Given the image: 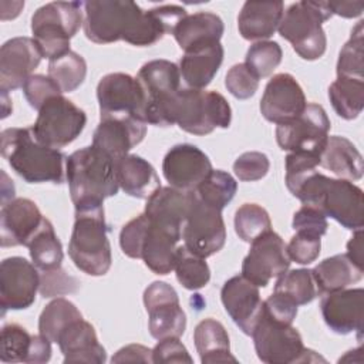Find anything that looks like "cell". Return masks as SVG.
I'll use <instances>...</instances> for the list:
<instances>
[{
  "label": "cell",
  "mask_w": 364,
  "mask_h": 364,
  "mask_svg": "<svg viewBox=\"0 0 364 364\" xmlns=\"http://www.w3.org/2000/svg\"><path fill=\"white\" fill-rule=\"evenodd\" d=\"M176 4L142 10L128 0H91L84 3V34L97 44L124 40L136 47L152 46L186 16Z\"/></svg>",
  "instance_id": "cell-1"
},
{
  "label": "cell",
  "mask_w": 364,
  "mask_h": 364,
  "mask_svg": "<svg viewBox=\"0 0 364 364\" xmlns=\"http://www.w3.org/2000/svg\"><path fill=\"white\" fill-rule=\"evenodd\" d=\"M1 155L28 183H61L64 181V159L67 158L58 149L37 141L31 127L4 129Z\"/></svg>",
  "instance_id": "cell-2"
},
{
  "label": "cell",
  "mask_w": 364,
  "mask_h": 364,
  "mask_svg": "<svg viewBox=\"0 0 364 364\" xmlns=\"http://www.w3.org/2000/svg\"><path fill=\"white\" fill-rule=\"evenodd\" d=\"M303 205L321 210L350 230L363 229V189L351 181L311 173L294 195Z\"/></svg>",
  "instance_id": "cell-3"
},
{
  "label": "cell",
  "mask_w": 364,
  "mask_h": 364,
  "mask_svg": "<svg viewBox=\"0 0 364 364\" xmlns=\"http://www.w3.org/2000/svg\"><path fill=\"white\" fill-rule=\"evenodd\" d=\"M65 178L74 208L102 203L119 189L115 162L92 145L73 152L65 159Z\"/></svg>",
  "instance_id": "cell-4"
},
{
  "label": "cell",
  "mask_w": 364,
  "mask_h": 364,
  "mask_svg": "<svg viewBox=\"0 0 364 364\" xmlns=\"http://www.w3.org/2000/svg\"><path fill=\"white\" fill-rule=\"evenodd\" d=\"M107 232L102 203L75 208L68 255L81 272L90 276H104L109 270L112 257Z\"/></svg>",
  "instance_id": "cell-5"
},
{
  "label": "cell",
  "mask_w": 364,
  "mask_h": 364,
  "mask_svg": "<svg viewBox=\"0 0 364 364\" xmlns=\"http://www.w3.org/2000/svg\"><path fill=\"white\" fill-rule=\"evenodd\" d=\"M166 124H178L193 135H206L216 128H228L232 109L226 98L216 91L182 88L171 98L165 109Z\"/></svg>",
  "instance_id": "cell-6"
},
{
  "label": "cell",
  "mask_w": 364,
  "mask_h": 364,
  "mask_svg": "<svg viewBox=\"0 0 364 364\" xmlns=\"http://www.w3.org/2000/svg\"><path fill=\"white\" fill-rule=\"evenodd\" d=\"M333 16L327 1H297L289 6L279 23V34L303 60L320 58L327 47L323 23Z\"/></svg>",
  "instance_id": "cell-7"
},
{
  "label": "cell",
  "mask_w": 364,
  "mask_h": 364,
  "mask_svg": "<svg viewBox=\"0 0 364 364\" xmlns=\"http://www.w3.org/2000/svg\"><path fill=\"white\" fill-rule=\"evenodd\" d=\"M82 4L81 1H51L34 11L31 33L43 58L50 61L70 51V40L84 23Z\"/></svg>",
  "instance_id": "cell-8"
},
{
  "label": "cell",
  "mask_w": 364,
  "mask_h": 364,
  "mask_svg": "<svg viewBox=\"0 0 364 364\" xmlns=\"http://www.w3.org/2000/svg\"><path fill=\"white\" fill-rule=\"evenodd\" d=\"M255 350L260 361L266 364H291L314 361L310 355L316 354L303 344L297 328L269 318L264 313L256 324L253 333Z\"/></svg>",
  "instance_id": "cell-9"
},
{
  "label": "cell",
  "mask_w": 364,
  "mask_h": 364,
  "mask_svg": "<svg viewBox=\"0 0 364 364\" xmlns=\"http://www.w3.org/2000/svg\"><path fill=\"white\" fill-rule=\"evenodd\" d=\"M85 112L63 95L50 98L40 109L34 125V136L51 148H63L71 144L84 129Z\"/></svg>",
  "instance_id": "cell-10"
},
{
  "label": "cell",
  "mask_w": 364,
  "mask_h": 364,
  "mask_svg": "<svg viewBox=\"0 0 364 364\" xmlns=\"http://www.w3.org/2000/svg\"><path fill=\"white\" fill-rule=\"evenodd\" d=\"M189 193V209L182 226L183 246L206 259L219 252L226 242L222 210L202 202L193 191Z\"/></svg>",
  "instance_id": "cell-11"
},
{
  "label": "cell",
  "mask_w": 364,
  "mask_h": 364,
  "mask_svg": "<svg viewBox=\"0 0 364 364\" xmlns=\"http://www.w3.org/2000/svg\"><path fill=\"white\" fill-rule=\"evenodd\" d=\"M330 125L321 105L307 104L299 117L276 127V141L283 151L320 155L327 142Z\"/></svg>",
  "instance_id": "cell-12"
},
{
  "label": "cell",
  "mask_w": 364,
  "mask_h": 364,
  "mask_svg": "<svg viewBox=\"0 0 364 364\" xmlns=\"http://www.w3.org/2000/svg\"><path fill=\"white\" fill-rule=\"evenodd\" d=\"M100 118H139L145 121L146 98L136 80L125 73L104 75L97 85Z\"/></svg>",
  "instance_id": "cell-13"
},
{
  "label": "cell",
  "mask_w": 364,
  "mask_h": 364,
  "mask_svg": "<svg viewBox=\"0 0 364 364\" xmlns=\"http://www.w3.org/2000/svg\"><path fill=\"white\" fill-rule=\"evenodd\" d=\"M136 80L146 98L145 122L166 127L165 107L181 90L179 67L168 60H152L139 68Z\"/></svg>",
  "instance_id": "cell-14"
},
{
  "label": "cell",
  "mask_w": 364,
  "mask_h": 364,
  "mask_svg": "<svg viewBox=\"0 0 364 364\" xmlns=\"http://www.w3.org/2000/svg\"><path fill=\"white\" fill-rule=\"evenodd\" d=\"M144 306L149 316V333L156 340L181 337L186 328V314L178 293L165 282H154L144 291Z\"/></svg>",
  "instance_id": "cell-15"
},
{
  "label": "cell",
  "mask_w": 364,
  "mask_h": 364,
  "mask_svg": "<svg viewBox=\"0 0 364 364\" xmlns=\"http://www.w3.org/2000/svg\"><path fill=\"white\" fill-rule=\"evenodd\" d=\"M289 266L286 243L276 232L269 230L250 243L242 263V276L257 287H266L272 279L287 272Z\"/></svg>",
  "instance_id": "cell-16"
},
{
  "label": "cell",
  "mask_w": 364,
  "mask_h": 364,
  "mask_svg": "<svg viewBox=\"0 0 364 364\" xmlns=\"http://www.w3.org/2000/svg\"><path fill=\"white\" fill-rule=\"evenodd\" d=\"M40 274L34 263L24 257H7L0 264V304L7 310H23L36 300Z\"/></svg>",
  "instance_id": "cell-17"
},
{
  "label": "cell",
  "mask_w": 364,
  "mask_h": 364,
  "mask_svg": "<svg viewBox=\"0 0 364 364\" xmlns=\"http://www.w3.org/2000/svg\"><path fill=\"white\" fill-rule=\"evenodd\" d=\"M208 155L192 144L172 146L162 162V172L169 185L183 192L195 191L212 172Z\"/></svg>",
  "instance_id": "cell-18"
},
{
  "label": "cell",
  "mask_w": 364,
  "mask_h": 364,
  "mask_svg": "<svg viewBox=\"0 0 364 364\" xmlns=\"http://www.w3.org/2000/svg\"><path fill=\"white\" fill-rule=\"evenodd\" d=\"M43 54L30 37H14L0 48V90L9 92L24 85L38 67Z\"/></svg>",
  "instance_id": "cell-19"
},
{
  "label": "cell",
  "mask_w": 364,
  "mask_h": 364,
  "mask_svg": "<svg viewBox=\"0 0 364 364\" xmlns=\"http://www.w3.org/2000/svg\"><path fill=\"white\" fill-rule=\"evenodd\" d=\"M306 105L304 92L296 78L291 74L280 73L266 84L260 100V112L267 121L279 125L299 117Z\"/></svg>",
  "instance_id": "cell-20"
},
{
  "label": "cell",
  "mask_w": 364,
  "mask_h": 364,
  "mask_svg": "<svg viewBox=\"0 0 364 364\" xmlns=\"http://www.w3.org/2000/svg\"><path fill=\"white\" fill-rule=\"evenodd\" d=\"M220 300L233 323L246 336H252L263 314V300L259 287L242 274H237L225 282L220 290Z\"/></svg>",
  "instance_id": "cell-21"
},
{
  "label": "cell",
  "mask_w": 364,
  "mask_h": 364,
  "mask_svg": "<svg viewBox=\"0 0 364 364\" xmlns=\"http://www.w3.org/2000/svg\"><path fill=\"white\" fill-rule=\"evenodd\" d=\"M327 327L337 334L357 333L361 337L364 327V290L343 289L326 293L320 303Z\"/></svg>",
  "instance_id": "cell-22"
},
{
  "label": "cell",
  "mask_w": 364,
  "mask_h": 364,
  "mask_svg": "<svg viewBox=\"0 0 364 364\" xmlns=\"http://www.w3.org/2000/svg\"><path fill=\"white\" fill-rule=\"evenodd\" d=\"M146 125L139 118H101L94 131L92 146L117 164L144 139Z\"/></svg>",
  "instance_id": "cell-23"
},
{
  "label": "cell",
  "mask_w": 364,
  "mask_h": 364,
  "mask_svg": "<svg viewBox=\"0 0 364 364\" xmlns=\"http://www.w3.org/2000/svg\"><path fill=\"white\" fill-rule=\"evenodd\" d=\"M43 218L31 199L16 198L3 203L0 212L1 246H27Z\"/></svg>",
  "instance_id": "cell-24"
},
{
  "label": "cell",
  "mask_w": 364,
  "mask_h": 364,
  "mask_svg": "<svg viewBox=\"0 0 364 364\" xmlns=\"http://www.w3.org/2000/svg\"><path fill=\"white\" fill-rule=\"evenodd\" d=\"M191 193L172 186L158 188L145 205L149 222L182 237V226L188 215Z\"/></svg>",
  "instance_id": "cell-25"
},
{
  "label": "cell",
  "mask_w": 364,
  "mask_h": 364,
  "mask_svg": "<svg viewBox=\"0 0 364 364\" xmlns=\"http://www.w3.org/2000/svg\"><path fill=\"white\" fill-rule=\"evenodd\" d=\"M57 344L64 355V363L101 364L107 360L105 348L98 343L95 328L84 318L71 323L60 334Z\"/></svg>",
  "instance_id": "cell-26"
},
{
  "label": "cell",
  "mask_w": 364,
  "mask_h": 364,
  "mask_svg": "<svg viewBox=\"0 0 364 364\" xmlns=\"http://www.w3.org/2000/svg\"><path fill=\"white\" fill-rule=\"evenodd\" d=\"M223 54L225 51L220 41L198 46L185 51L179 61L181 78L189 88L203 90L219 71Z\"/></svg>",
  "instance_id": "cell-27"
},
{
  "label": "cell",
  "mask_w": 364,
  "mask_h": 364,
  "mask_svg": "<svg viewBox=\"0 0 364 364\" xmlns=\"http://www.w3.org/2000/svg\"><path fill=\"white\" fill-rule=\"evenodd\" d=\"M284 6L282 1H246L237 17L240 36L249 41H264L279 27Z\"/></svg>",
  "instance_id": "cell-28"
},
{
  "label": "cell",
  "mask_w": 364,
  "mask_h": 364,
  "mask_svg": "<svg viewBox=\"0 0 364 364\" xmlns=\"http://www.w3.org/2000/svg\"><path fill=\"white\" fill-rule=\"evenodd\" d=\"M119 188L129 196L148 199L158 188L159 178L154 166L138 155H127L115 164Z\"/></svg>",
  "instance_id": "cell-29"
},
{
  "label": "cell",
  "mask_w": 364,
  "mask_h": 364,
  "mask_svg": "<svg viewBox=\"0 0 364 364\" xmlns=\"http://www.w3.org/2000/svg\"><path fill=\"white\" fill-rule=\"evenodd\" d=\"M225 31L223 21L219 16L209 11H199L185 16L173 28L172 34L183 51L193 47L218 43Z\"/></svg>",
  "instance_id": "cell-30"
},
{
  "label": "cell",
  "mask_w": 364,
  "mask_h": 364,
  "mask_svg": "<svg viewBox=\"0 0 364 364\" xmlns=\"http://www.w3.org/2000/svg\"><path fill=\"white\" fill-rule=\"evenodd\" d=\"M320 166L328 169L336 176L347 181H358L363 178V156L355 145L340 135L327 138L320 152Z\"/></svg>",
  "instance_id": "cell-31"
},
{
  "label": "cell",
  "mask_w": 364,
  "mask_h": 364,
  "mask_svg": "<svg viewBox=\"0 0 364 364\" xmlns=\"http://www.w3.org/2000/svg\"><path fill=\"white\" fill-rule=\"evenodd\" d=\"M149 220V219H148ZM182 237L149 222L145 233L141 259L156 274H168L173 270L178 242Z\"/></svg>",
  "instance_id": "cell-32"
},
{
  "label": "cell",
  "mask_w": 364,
  "mask_h": 364,
  "mask_svg": "<svg viewBox=\"0 0 364 364\" xmlns=\"http://www.w3.org/2000/svg\"><path fill=\"white\" fill-rule=\"evenodd\" d=\"M193 341L203 364L237 363V358L230 353L226 328L215 318H205L198 323L193 331Z\"/></svg>",
  "instance_id": "cell-33"
},
{
  "label": "cell",
  "mask_w": 364,
  "mask_h": 364,
  "mask_svg": "<svg viewBox=\"0 0 364 364\" xmlns=\"http://www.w3.org/2000/svg\"><path fill=\"white\" fill-rule=\"evenodd\" d=\"M318 294L347 289L363 277V269L355 266L347 255H334L311 269Z\"/></svg>",
  "instance_id": "cell-34"
},
{
  "label": "cell",
  "mask_w": 364,
  "mask_h": 364,
  "mask_svg": "<svg viewBox=\"0 0 364 364\" xmlns=\"http://www.w3.org/2000/svg\"><path fill=\"white\" fill-rule=\"evenodd\" d=\"M28 252L33 263L40 270H51L61 267L63 262V246L54 232L53 223L43 218L38 229L30 239Z\"/></svg>",
  "instance_id": "cell-35"
},
{
  "label": "cell",
  "mask_w": 364,
  "mask_h": 364,
  "mask_svg": "<svg viewBox=\"0 0 364 364\" xmlns=\"http://www.w3.org/2000/svg\"><path fill=\"white\" fill-rule=\"evenodd\" d=\"M328 98L338 117L357 118L364 107V80L337 77L328 87Z\"/></svg>",
  "instance_id": "cell-36"
},
{
  "label": "cell",
  "mask_w": 364,
  "mask_h": 364,
  "mask_svg": "<svg viewBox=\"0 0 364 364\" xmlns=\"http://www.w3.org/2000/svg\"><path fill=\"white\" fill-rule=\"evenodd\" d=\"M80 318H82V314L74 303L64 297H57L43 309L38 318V331L51 343H57L60 334Z\"/></svg>",
  "instance_id": "cell-37"
},
{
  "label": "cell",
  "mask_w": 364,
  "mask_h": 364,
  "mask_svg": "<svg viewBox=\"0 0 364 364\" xmlns=\"http://www.w3.org/2000/svg\"><path fill=\"white\" fill-rule=\"evenodd\" d=\"M87 75V63L75 51H68L48 61V77L58 85L61 92L75 91Z\"/></svg>",
  "instance_id": "cell-38"
},
{
  "label": "cell",
  "mask_w": 364,
  "mask_h": 364,
  "mask_svg": "<svg viewBox=\"0 0 364 364\" xmlns=\"http://www.w3.org/2000/svg\"><path fill=\"white\" fill-rule=\"evenodd\" d=\"M175 274L178 282L188 290H199L209 283L210 269L200 257L185 246H178L175 256Z\"/></svg>",
  "instance_id": "cell-39"
},
{
  "label": "cell",
  "mask_w": 364,
  "mask_h": 364,
  "mask_svg": "<svg viewBox=\"0 0 364 364\" xmlns=\"http://www.w3.org/2000/svg\"><path fill=\"white\" fill-rule=\"evenodd\" d=\"M236 191L237 182L230 173L213 169L193 192L206 205L222 210L235 198Z\"/></svg>",
  "instance_id": "cell-40"
},
{
  "label": "cell",
  "mask_w": 364,
  "mask_h": 364,
  "mask_svg": "<svg viewBox=\"0 0 364 364\" xmlns=\"http://www.w3.org/2000/svg\"><path fill=\"white\" fill-rule=\"evenodd\" d=\"M291 299L297 306L307 304L318 294L314 277L309 269H294L277 277L274 290Z\"/></svg>",
  "instance_id": "cell-41"
},
{
  "label": "cell",
  "mask_w": 364,
  "mask_h": 364,
  "mask_svg": "<svg viewBox=\"0 0 364 364\" xmlns=\"http://www.w3.org/2000/svg\"><path fill=\"white\" fill-rule=\"evenodd\" d=\"M235 232L247 243L272 230V220L264 208L257 203H243L235 213Z\"/></svg>",
  "instance_id": "cell-42"
},
{
  "label": "cell",
  "mask_w": 364,
  "mask_h": 364,
  "mask_svg": "<svg viewBox=\"0 0 364 364\" xmlns=\"http://www.w3.org/2000/svg\"><path fill=\"white\" fill-rule=\"evenodd\" d=\"M360 20L351 30L350 40L343 46L337 61V77L363 80L364 70V30Z\"/></svg>",
  "instance_id": "cell-43"
},
{
  "label": "cell",
  "mask_w": 364,
  "mask_h": 364,
  "mask_svg": "<svg viewBox=\"0 0 364 364\" xmlns=\"http://www.w3.org/2000/svg\"><path fill=\"white\" fill-rule=\"evenodd\" d=\"M283 51L276 41H257L246 53L245 64L256 74L257 78L269 77L282 63Z\"/></svg>",
  "instance_id": "cell-44"
},
{
  "label": "cell",
  "mask_w": 364,
  "mask_h": 364,
  "mask_svg": "<svg viewBox=\"0 0 364 364\" xmlns=\"http://www.w3.org/2000/svg\"><path fill=\"white\" fill-rule=\"evenodd\" d=\"M33 336L20 324L11 323L1 328V353L3 363H26Z\"/></svg>",
  "instance_id": "cell-45"
},
{
  "label": "cell",
  "mask_w": 364,
  "mask_h": 364,
  "mask_svg": "<svg viewBox=\"0 0 364 364\" xmlns=\"http://www.w3.org/2000/svg\"><path fill=\"white\" fill-rule=\"evenodd\" d=\"M320 166V155L290 152L286 156V186L294 196L301 183Z\"/></svg>",
  "instance_id": "cell-46"
},
{
  "label": "cell",
  "mask_w": 364,
  "mask_h": 364,
  "mask_svg": "<svg viewBox=\"0 0 364 364\" xmlns=\"http://www.w3.org/2000/svg\"><path fill=\"white\" fill-rule=\"evenodd\" d=\"M225 87L235 98L247 100L257 91L259 78L245 63H239L229 68L225 78Z\"/></svg>",
  "instance_id": "cell-47"
},
{
  "label": "cell",
  "mask_w": 364,
  "mask_h": 364,
  "mask_svg": "<svg viewBox=\"0 0 364 364\" xmlns=\"http://www.w3.org/2000/svg\"><path fill=\"white\" fill-rule=\"evenodd\" d=\"M148 226L149 220L145 213L138 215L136 218L131 219L127 225H124L119 233V246L124 255L132 259H141V250Z\"/></svg>",
  "instance_id": "cell-48"
},
{
  "label": "cell",
  "mask_w": 364,
  "mask_h": 364,
  "mask_svg": "<svg viewBox=\"0 0 364 364\" xmlns=\"http://www.w3.org/2000/svg\"><path fill=\"white\" fill-rule=\"evenodd\" d=\"M80 287V282L65 273L61 267L43 270L40 274V287L38 291L43 297H57L70 293H75Z\"/></svg>",
  "instance_id": "cell-49"
},
{
  "label": "cell",
  "mask_w": 364,
  "mask_h": 364,
  "mask_svg": "<svg viewBox=\"0 0 364 364\" xmlns=\"http://www.w3.org/2000/svg\"><path fill=\"white\" fill-rule=\"evenodd\" d=\"M21 88L30 107H33L37 111L50 98L63 94L58 85L48 75L46 77L43 74H33L31 77H28V80L24 82Z\"/></svg>",
  "instance_id": "cell-50"
},
{
  "label": "cell",
  "mask_w": 364,
  "mask_h": 364,
  "mask_svg": "<svg viewBox=\"0 0 364 364\" xmlns=\"http://www.w3.org/2000/svg\"><path fill=\"white\" fill-rule=\"evenodd\" d=\"M270 162L263 152L249 151L237 156L233 162V171L239 181L253 182L259 181L269 172Z\"/></svg>",
  "instance_id": "cell-51"
},
{
  "label": "cell",
  "mask_w": 364,
  "mask_h": 364,
  "mask_svg": "<svg viewBox=\"0 0 364 364\" xmlns=\"http://www.w3.org/2000/svg\"><path fill=\"white\" fill-rule=\"evenodd\" d=\"M321 236L304 233V232H296V235L290 239L289 245H286L287 255L290 260L299 263V264H310L314 262L321 249Z\"/></svg>",
  "instance_id": "cell-52"
},
{
  "label": "cell",
  "mask_w": 364,
  "mask_h": 364,
  "mask_svg": "<svg viewBox=\"0 0 364 364\" xmlns=\"http://www.w3.org/2000/svg\"><path fill=\"white\" fill-rule=\"evenodd\" d=\"M291 226L296 232L323 236L327 232L328 223H327V216L321 210L309 205H303L294 213Z\"/></svg>",
  "instance_id": "cell-53"
},
{
  "label": "cell",
  "mask_w": 364,
  "mask_h": 364,
  "mask_svg": "<svg viewBox=\"0 0 364 364\" xmlns=\"http://www.w3.org/2000/svg\"><path fill=\"white\" fill-rule=\"evenodd\" d=\"M263 313L279 323L293 324L297 316V304L283 293L273 291L263 301Z\"/></svg>",
  "instance_id": "cell-54"
},
{
  "label": "cell",
  "mask_w": 364,
  "mask_h": 364,
  "mask_svg": "<svg viewBox=\"0 0 364 364\" xmlns=\"http://www.w3.org/2000/svg\"><path fill=\"white\" fill-rule=\"evenodd\" d=\"M152 363H192L186 347L181 343L179 337H168L159 340L152 348Z\"/></svg>",
  "instance_id": "cell-55"
},
{
  "label": "cell",
  "mask_w": 364,
  "mask_h": 364,
  "mask_svg": "<svg viewBox=\"0 0 364 364\" xmlns=\"http://www.w3.org/2000/svg\"><path fill=\"white\" fill-rule=\"evenodd\" d=\"M112 363H152V350L141 344H128L111 358Z\"/></svg>",
  "instance_id": "cell-56"
},
{
  "label": "cell",
  "mask_w": 364,
  "mask_h": 364,
  "mask_svg": "<svg viewBox=\"0 0 364 364\" xmlns=\"http://www.w3.org/2000/svg\"><path fill=\"white\" fill-rule=\"evenodd\" d=\"M50 357H51V341L41 334L33 336L26 363L41 364V363H47Z\"/></svg>",
  "instance_id": "cell-57"
},
{
  "label": "cell",
  "mask_w": 364,
  "mask_h": 364,
  "mask_svg": "<svg viewBox=\"0 0 364 364\" xmlns=\"http://www.w3.org/2000/svg\"><path fill=\"white\" fill-rule=\"evenodd\" d=\"M327 3L333 14H337L346 18L361 16L363 7H364L361 1H327Z\"/></svg>",
  "instance_id": "cell-58"
},
{
  "label": "cell",
  "mask_w": 364,
  "mask_h": 364,
  "mask_svg": "<svg viewBox=\"0 0 364 364\" xmlns=\"http://www.w3.org/2000/svg\"><path fill=\"white\" fill-rule=\"evenodd\" d=\"M347 257L360 269H363V229L354 230L347 243Z\"/></svg>",
  "instance_id": "cell-59"
}]
</instances>
